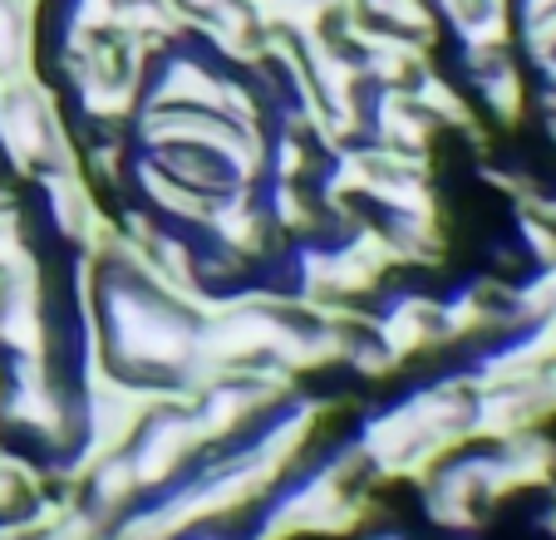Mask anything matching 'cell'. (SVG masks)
Returning <instances> with one entry per match:
<instances>
[{"label": "cell", "instance_id": "1", "mask_svg": "<svg viewBox=\"0 0 556 540\" xmlns=\"http://www.w3.org/2000/svg\"><path fill=\"white\" fill-rule=\"evenodd\" d=\"M468 79H472V94H478V104H483V114L493 118V124H503V128L522 124V114H527V83H522V69H517L513 54L483 64V69H472Z\"/></svg>", "mask_w": 556, "mask_h": 540}, {"label": "cell", "instance_id": "2", "mask_svg": "<svg viewBox=\"0 0 556 540\" xmlns=\"http://www.w3.org/2000/svg\"><path fill=\"white\" fill-rule=\"evenodd\" d=\"M517 236H522V256H527V266L532 270H546V266H556V221L546 217V211H536V207H527L522 217H517Z\"/></svg>", "mask_w": 556, "mask_h": 540}, {"label": "cell", "instance_id": "3", "mask_svg": "<svg viewBox=\"0 0 556 540\" xmlns=\"http://www.w3.org/2000/svg\"><path fill=\"white\" fill-rule=\"evenodd\" d=\"M542 74H546V83H556V64H542Z\"/></svg>", "mask_w": 556, "mask_h": 540}, {"label": "cell", "instance_id": "4", "mask_svg": "<svg viewBox=\"0 0 556 540\" xmlns=\"http://www.w3.org/2000/svg\"><path fill=\"white\" fill-rule=\"evenodd\" d=\"M369 540H409V536H394V530H384V536H369Z\"/></svg>", "mask_w": 556, "mask_h": 540}]
</instances>
